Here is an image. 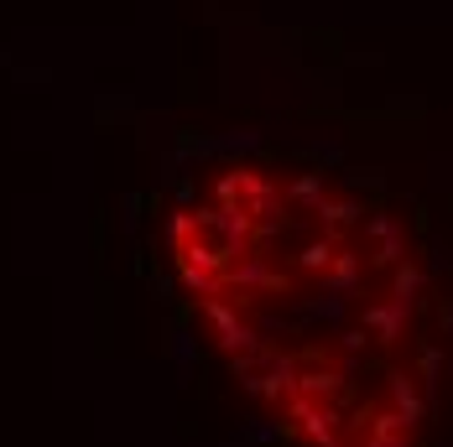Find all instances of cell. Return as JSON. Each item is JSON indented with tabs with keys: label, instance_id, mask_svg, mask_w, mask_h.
<instances>
[{
	"label": "cell",
	"instance_id": "1",
	"mask_svg": "<svg viewBox=\"0 0 453 447\" xmlns=\"http://www.w3.org/2000/svg\"><path fill=\"white\" fill-rule=\"evenodd\" d=\"M365 239H370V266L391 270L407 261V224L396 214H386V208L365 214Z\"/></svg>",
	"mask_w": 453,
	"mask_h": 447
},
{
	"label": "cell",
	"instance_id": "2",
	"mask_svg": "<svg viewBox=\"0 0 453 447\" xmlns=\"http://www.w3.org/2000/svg\"><path fill=\"white\" fill-rule=\"evenodd\" d=\"M411 313H417V307H407V302L391 297V302H370V307L360 313V322L380 349H396V344L407 338V328H411Z\"/></svg>",
	"mask_w": 453,
	"mask_h": 447
},
{
	"label": "cell",
	"instance_id": "3",
	"mask_svg": "<svg viewBox=\"0 0 453 447\" xmlns=\"http://www.w3.org/2000/svg\"><path fill=\"white\" fill-rule=\"evenodd\" d=\"M292 416H297L303 437L313 447H339V411L334 405H313V396H297L292 401Z\"/></svg>",
	"mask_w": 453,
	"mask_h": 447
},
{
	"label": "cell",
	"instance_id": "4",
	"mask_svg": "<svg viewBox=\"0 0 453 447\" xmlns=\"http://www.w3.org/2000/svg\"><path fill=\"white\" fill-rule=\"evenodd\" d=\"M386 396H391V405H396V416H402V427H422L427 421V411H433V401L427 396H417V380H407L402 369H391L386 375Z\"/></svg>",
	"mask_w": 453,
	"mask_h": 447
},
{
	"label": "cell",
	"instance_id": "5",
	"mask_svg": "<svg viewBox=\"0 0 453 447\" xmlns=\"http://www.w3.org/2000/svg\"><path fill=\"white\" fill-rule=\"evenodd\" d=\"M391 297H396V302H407V307H417V302L427 297V270L417 266V261L391 266Z\"/></svg>",
	"mask_w": 453,
	"mask_h": 447
},
{
	"label": "cell",
	"instance_id": "6",
	"mask_svg": "<svg viewBox=\"0 0 453 447\" xmlns=\"http://www.w3.org/2000/svg\"><path fill=\"white\" fill-rule=\"evenodd\" d=\"M443 369H449V354H443L438 344H417V380H422L427 401H438V390H443Z\"/></svg>",
	"mask_w": 453,
	"mask_h": 447
},
{
	"label": "cell",
	"instance_id": "7",
	"mask_svg": "<svg viewBox=\"0 0 453 447\" xmlns=\"http://www.w3.org/2000/svg\"><path fill=\"white\" fill-rule=\"evenodd\" d=\"M360 276H365L360 255H355V250H339V255H334V266H328V281H323V286H334L339 297H349V292L360 286Z\"/></svg>",
	"mask_w": 453,
	"mask_h": 447
},
{
	"label": "cell",
	"instance_id": "8",
	"mask_svg": "<svg viewBox=\"0 0 453 447\" xmlns=\"http://www.w3.org/2000/svg\"><path fill=\"white\" fill-rule=\"evenodd\" d=\"M360 203H355V198H323V203H318V219L328 224V229H349V224H360Z\"/></svg>",
	"mask_w": 453,
	"mask_h": 447
},
{
	"label": "cell",
	"instance_id": "9",
	"mask_svg": "<svg viewBox=\"0 0 453 447\" xmlns=\"http://www.w3.org/2000/svg\"><path fill=\"white\" fill-rule=\"evenodd\" d=\"M287 198L292 203H303V208H318L328 193H323V172H308V178H297L292 187H287Z\"/></svg>",
	"mask_w": 453,
	"mask_h": 447
},
{
	"label": "cell",
	"instance_id": "10",
	"mask_svg": "<svg viewBox=\"0 0 453 447\" xmlns=\"http://www.w3.org/2000/svg\"><path fill=\"white\" fill-rule=\"evenodd\" d=\"M308 317H323V322H339V317H344V297H339L334 286H323V292H318L313 302H308Z\"/></svg>",
	"mask_w": 453,
	"mask_h": 447
},
{
	"label": "cell",
	"instance_id": "11",
	"mask_svg": "<svg viewBox=\"0 0 453 447\" xmlns=\"http://www.w3.org/2000/svg\"><path fill=\"white\" fill-rule=\"evenodd\" d=\"M344 380L334 375V369H318V375H308V380H297V396H334Z\"/></svg>",
	"mask_w": 453,
	"mask_h": 447
},
{
	"label": "cell",
	"instance_id": "12",
	"mask_svg": "<svg viewBox=\"0 0 453 447\" xmlns=\"http://www.w3.org/2000/svg\"><path fill=\"white\" fill-rule=\"evenodd\" d=\"M449 266H453V255L438 245V250H433V270H449Z\"/></svg>",
	"mask_w": 453,
	"mask_h": 447
},
{
	"label": "cell",
	"instance_id": "13",
	"mask_svg": "<svg viewBox=\"0 0 453 447\" xmlns=\"http://www.w3.org/2000/svg\"><path fill=\"white\" fill-rule=\"evenodd\" d=\"M438 322H443V333H453V302L443 307V317H438Z\"/></svg>",
	"mask_w": 453,
	"mask_h": 447
}]
</instances>
